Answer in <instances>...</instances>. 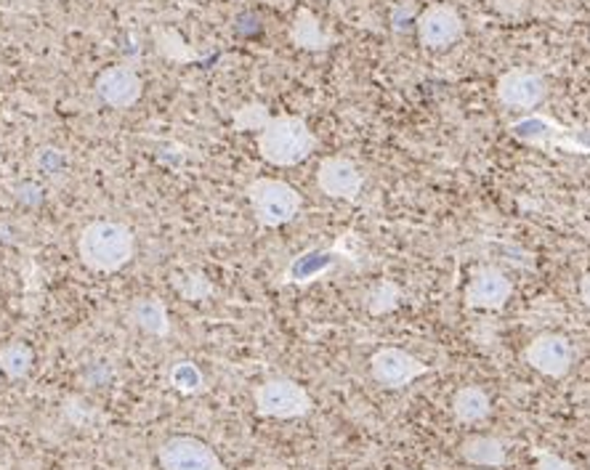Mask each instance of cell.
<instances>
[{"mask_svg": "<svg viewBox=\"0 0 590 470\" xmlns=\"http://www.w3.org/2000/svg\"><path fill=\"white\" fill-rule=\"evenodd\" d=\"M78 256L93 275H118L136 256V234L120 221H91L78 237Z\"/></svg>", "mask_w": 590, "mask_h": 470, "instance_id": "obj_1", "label": "cell"}, {"mask_svg": "<svg viewBox=\"0 0 590 470\" xmlns=\"http://www.w3.org/2000/svg\"><path fill=\"white\" fill-rule=\"evenodd\" d=\"M258 155L275 168H293L320 149V138L301 114H271L256 136Z\"/></svg>", "mask_w": 590, "mask_h": 470, "instance_id": "obj_2", "label": "cell"}, {"mask_svg": "<svg viewBox=\"0 0 590 470\" xmlns=\"http://www.w3.org/2000/svg\"><path fill=\"white\" fill-rule=\"evenodd\" d=\"M245 197L251 202V211L256 215L258 226L279 228L301 213L303 197L293 183L282 179H253L245 187Z\"/></svg>", "mask_w": 590, "mask_h": 470, "instance_id": "obj_3", "label": "cell"}, {"mask_svg": "<svg viewBox=\"0 0 590 470\" xmlns=\"http://www.w3.org/2000/svg\"><path fill=\"white\" fill-rule=\"evenodd\" d=\"M253 404H256L258 417L269 421H298L312 412V393L296 383L293 378H269L253 391Z\"/></svg>", "mask_w": 590, "mask_h": 470, "instance_id": "obj_4", "label": "cell"}, {"mask_svg": "<svg viewBox=\"0 0 590 470\" xmlns=\"http://www.w3.org/2000/svg\"><path fill=\"white\" fill-rule=\"evenodd\" d=\"M160 470H230L219 452L197 436H170L157 447Z\"/></svg>", "mask_w": 590, "mask_h": 470, "instance_id": "obj_5", "label": "cell"}, {"mask_svg": "<svg viewBox=\"0 0 590 470\" xmlns=\"http://www.w3.org/2000/svg\"><path fill=\"white\" fill-rule=\"evenodd\" d=\"M370 374L383 389L402 391L410 383H415L418 378L428 374V365L423 359H418L415 354L404 351V348L383 346L370 357Z\"/></svg>", "mask_w": 590, "mask_h": 470, "instance_id": "obj_6", "label": "cell"}, {"mask_svg": "<svg viewBox=\"0 0 590 470\" xmlns=\"http://www.w3.org/2000/svg\"><path fill=\"white\" fill-rule=\"evenodd\" d=\"M524 361L545 378L561 380L575 365V346L561 333H541L526 343Z\"/></svg>", "mask_w": 590, "mask_h": 470, "instance_id": "obj_7", "label": "cell"}, {"mask_svg": "<svg viewBox=\"0 0 590 470\" xmlns=\"http://www.w3.org/2000/svg\"><path fill=\"white\" fill-rule=\"evenodd\" d=\"M494 93H498V101L505 110L526 112L535 110V107L548 97V82H545L543 75L535 72V69L511 67L509 72H503L498 78Z\"/></svg>", "mask_w": 590, "mask_h": 470, "instance_id": "obj_8", "label": "cell"}, {"mask_svg": "<svg viewBox=\"0 0 590 470\" xmlns=\"http://www.w3.org/2000/svg\"><path fill=\"white\" fill-rule=\"evenodd\" d=\"M418 41L431 51H447L466 33L460 11L449 3H431L418 16Z\"/></svg>", "mask_w": 590, "mask_h": 470, "instance_id": "obj_9", "label": "cell"}, {"mask_svg": "<svg viewBox=\"0 0 590 470\" xmlns=\"http://www.w3.org/2000/svg\"><path fill=\"white\" fill-rule=\"evenodd\" d=\"M513 295V282L498 266H476L463 290V303L474 311H500Z\"/></svg>", "mask_w": 590, "mask_h": 470, "instance_id": "obj_10", "label": "cell"}, {"mask_svg": "<svg viewBox=\"0 0 590 470\" xmlns=\"http://www.w3.org/2000/svg\"><path fill=\"white\" fill-rule=\"evenodd\" d=\"M93 91L112 110H131L144 97V80L131 65H112L101 69Z\"/></svg>", "mask_w": 590, "mask_h": 470, "instance_id": "obj_11", "label": "cell"}, {"mask_svg": "<svg viewBox=\"0 0 590 470\" xmlns=\"http://www.w3.org/2000/svg\"><path fill=\"white\" fill-rule=\"evenodd\" d=\"M316 187L330 200H346L354 202L365 187V174L354 160L348 157L333 155L325 157L316 168Z\"/></svg>", "mask_w": 590, "mask_h": 470, "instance_id": "obj_12", "label": "cell"}, {"mask_svg": "<svg viewBox=\"0 0 590 470\" xmlns=\"http://www.w3.org/2000/svg\"><path fill=\"white\" fill-rule=\"evenodd\" d=\"M458 452L468 466L474 468H503L509 462V449H505V441L494 436H468L466 441L460 444Z\"/></svg>", "mask_w": 590, "mask_h": 470, "instance_id": "obj_13", "label": "cell"}, {"mask_svg": "<svg viewBox=\"0 0 590 470\" xmlns=\"http://www.w3.org/2000/svg\"><path fill=\"white\" fill-rule=\"evenodd\" d=\"M290 43L301 51H327L333 46V35H327L322 30V22L316 19L314 11H309L307 5L296 11L293 22H290Z\"/></svg>", "mask_w": 590, "mask_h": 470, "instance_id": "obj_14", "label": "cell"}, {"mask_svg": "<svg viewBox=\"0 0 590 470\" xmlns=\"http://www.w3.org/2000/svg\"><path fill=\"white\" fill-rule=\"evenodd\" d=\"M492 415V399L481 385H463L453 399V417L460 425H476Z\"/></svg>", "mask_w": 590, "mask_h": 470, "instance_id": "obj_15", "label": "cell"}, {"mask_svg": "<svg viewBox=\"0 0 590 470\" xmlns=\"http://www.w3.org/2000/svg\"><path fill=\"white\" fill-rule=\"evenodd\" d=\"M131 320L152 338H168L170 335V316L160 298H136L131 303Z\"/></svg>", "mask_w": 590, "mask_h": 470, "instance_id": "obj_16", "label": "cell"}, {"mask_svg": "<svg viewBox=\"0 0 590 470\" xmlns=\"http://www.w3.org/2000/svg\"><path fill=\"white\" fill-rule=\"evenodd\" d=\"M35 351L24 340H9L0 348V372L9 380H24L33 372Z\"/></svg>", "mask_w": 590, "mask_h": 470, "instance_id": "obj_17", "label": "cell"}, {"mask_svg": "<svg viewBox=\"0 0 590 470\" xmlns=\"http://www.w3.org/2000/svg\"><path fill=\"white\" fill-rule=\"evenodd\" d=\"M168 383L183 396H194V393L205 389V374L194 361H176L168 372Z\"/></svg>", "mask_w": 590, "mask_h": 470, "instance_id": "obj_18", "label": "cell"}, {"mask_svg": "<svg viewBox=\"0 0 590 470\" xmlns=\"http://www.w3.org/2000/svg\"><path fill=\"white\" fill-rule=\"evenodd\" d=\"M271 120V114L266 107L261 104V101H251V104H243L240 110H234L232 114V125L234 131L245 133V131H261L266 123Z\"/></svg>", "mask_w": 590, "mask_h": 470, "instance_id": "obj_19", "label": "cell"}, {"mask_svg": "<svg viewBox=\"0 0 590 470\" xmlns=\"http://www.w3.org/2000/svg\"><path fill=\"white\" fill-rule=\"evenodd\" d=\"M176 288H179L187 301H202V298L213 292V284L202 275H183L181 279H176Z\"/></svg>", "mask_w": 590, "mask_h": 470, "instance_id": "obj_20", "label": "cell"}, {"mask_svg": "<svg viewBox=\"0 0 590 470\" xmlns=\"http://www.w3.org/2000/svg\"><path fill=\"white\" fill-rule=\"evenodd\" d=\"M399 303V288L391 282H380L376 290H372V303H370V311L372 314H386V311L397 309Z\"/></svg>", "mask_w": 590, "mask_h": 470, "instance_id": "obj_21", "label": "cell"}, {"mask_svg": "<svg viewBox=\"0 0 590 470\" xmlns=\"http://www.w3.org/2000/svg\"><path fill=\"white\" fill-rule=\"evenodd\" d=\"M532 455H535V470H577L572 462L550 452V449H535Z\"/></svg>", "mask_w": 590, "mask_h": 470, "instance_id": "obj_22", "label": "cell"}, {"mask_svg": "<svg viewBox=\"0 0 590 470\" xmlns=\"http://www.w3.org/2000/svg\"><path fill=\"white\" fill-rule=\"evenodd\" d=\"M65 155H62L59 149H54V146H43L41 152H37V165H41L46 174H56V170L65 168Z\"/></svg>", "mask_w": 590, "mask_h": 470, "instance_id": "obj_23", "label": "cell"}, {"mask_svg": "<svg viewBox=\"0 0 590 470\" xmlns=\"http://www.w3.org/2000/svg\"><path fill=\"white\" fill-rule=\"evenodd\" d=\"M580 301L590 309V271H586L580 279Z\"/></svg>", "mask_w": 590, "mask_h": 470, "instance_id": "obj_24", "label": "cell"}]
</instances>
